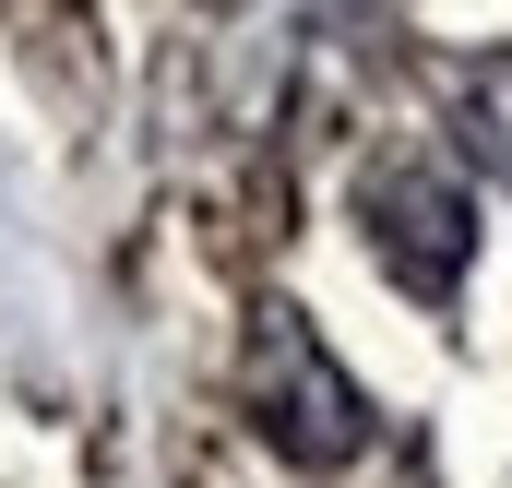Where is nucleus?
<instances>
[{"mask_svg": "<svg viewBox=\"0 0 512 488\" xmlns=\"http://www.w3.org/2000/svg\"><path fill=\"white\" fill-rule=\"evenodd\" d=\"M239 405H251V429L286 453V465H346V453L370 441V405H358V381L334 369V346H322L298 310H262V322H251Z\"/></svg>", "mask_w": 512, "mask_h": 488, "instance_id": "1", "label": "nucleus"}, {"mask_svg": "<svg viewBox=\"0 0 512 488\" xmlns=\"http://www.w3.org/2000/svg\"><path fill=\"white\" fill-rule=\"evenodd\" d=\"M358 227H370V250L405 298H453L465 262H477V203L441 155H382L358 179Z\"/></svg>", "mask_w": 512, "mask_h": 488, "instance_id": "2", "label": "nucleus"}, {"mask_svg": "<svg viewBox=\"0 0 512 488\" xmlns=\"http://www.w3.org/2000/svg\"><path fill=\"white\" fill-rule=\"evenodd\" d=\"M453 131H465V155L512 191V48H477L453 72Z\"/></svg>", "mask_w": 512, "mask_h": 488, "instance_id": "3", "label": "nucleus"}]
</instances>
